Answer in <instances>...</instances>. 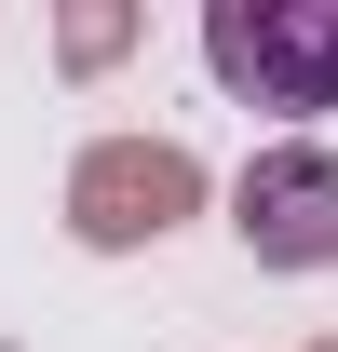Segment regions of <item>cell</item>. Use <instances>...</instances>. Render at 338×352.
<instances>
[{"mask_svg":"<svg viewBox=\"0 0 338 352\" xmlns=\"http://www.w3.org/2000/svg\"><path fill=\"white\" fill-rule=\"evenodd\" d=\"M203 149L190 135H95L82 163H68V244L82 258H149L176 230L203 217Z\"/></svg>","mask_w":338,"mask_h":352,"instance_id":"6da1fadb","label":"cell"},{"mask_svg":"<svg viewBox=\"0 0 338 352\" xmlns=\"http://www.w3.org/2000/svg\"><path fill=\"white\" fill-rule=\"evenodd\" d=\"M203 68L230 109L311 122L338 109V0H203Z\"/></svg>","mask_w":338,"mask_h":352,"instance_id":"7a4b0ae2","label":"cell"},{"mask_svg":"<svg viewBox=\"0 0 338 352\" xmlns=\"http://www.w3.org/2000/svg\"><path fill=\"white\" fill-rule=\"evenodd\" d=\"M230 244L257 271H338V149L284 135L230 176Z\"/></svg>","mask_w":338,"mask_h":352,"instance_id":"3957f363","label":"cell"},{"mask_svg":"<svg viewBox=\"0 0 338 352\" xmlns=\"http://www.w3.org/2000/svg\"><path fill=\"white\" fill-rule=\"evenodd\" d=\"M135 41H149V14H135V0H68V14H54V68H68V82L122 68Z\"/></svg>","mask_w":338,"mask_h":352,"instance_id":"277c9868","label":"cell"},{"mask_svg":"<svg viewBox=\"0 0 338 352\" xmlns=\"http://www.w3.org/2000/svg\"><path fill=\"white\" fill-rule=\"evenodd\" d=\"M311 352H338V339H311Z\"/></svg>","mask_w":338,"mask_h":352,"instance_id":"5b68a950","label":"cell"},{"mask_svg":"<svg viewBox=\"0 0 338 352\" xmlns=\"http://www.w3.org/2000/svg\"><path fill=\"white\" fill-rule=\"evenodd\" d=\"M0 352H14V339H0Z\"/></svg>","mask_w":338,"mask_h":352,"instance_id":"8992f818","label":"cell"}]
</instances>
